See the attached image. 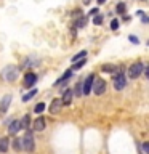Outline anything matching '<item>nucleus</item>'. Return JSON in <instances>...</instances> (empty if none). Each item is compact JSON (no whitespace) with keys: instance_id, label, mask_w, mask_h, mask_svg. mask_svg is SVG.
I'll use <instances>...</instances> for the list:
<instances>
[{"instance_id":"27","label":"nucleus","mask_w":149,"mask_h":154,"mask_svg":"<svg viewBox=\"0 0 149 154\" xmlns=\"http://www.w3.org/2000/svg\"><path fill=\"white\" fill-rule=\"evenodd\" d=\"M147 152H149V144L144 143L143 144V154H147Z\"/></svg>"},{"instance_id":"8","label":"nucleus","mask_w":149,"mask_h":154,"mask_svg":"<svg viewBox=\"0 0 149 154\" xmlns=\"http://www.w3.org/2000/svg\"><path fill=\"white\" fill-rule=\"evenodd\" d=\"M72 96H74V88H66L64 93H62V98H61L62 106H69L72 103Z\"/></svg>"},{"instance_id":"18","label":"nucleus","mask_w":149,"mask_h":154,"mask_svg":"<svg viewBox=\"0 0 149 154\" xmlns=\"http://www.w3.org/2000/svg\"><path fill=\"white\" fill-rule=\"evenodd\" d=\"M13 148H14V151H21V149H23V141H21V138L13 140Z\"/></svg>"},{"instance_id":"4","label":"nucleus","mask_w":149,"mask_h":154,"mask_svg":"<svg viewBox=\"0 0 149 154\" xmlns=\"http://www.w3.org/2000/svg\"><path fill=\"white\" fill-rule=\"evenodd\" d=\"M143 67H144V64L143 63H135V64H132L130 66V69H128V77L130 79H136V77H139L143 74Z\"/></svg>"},{"instance_id":"20","label":"nucleus","mask_w":149,"mask_h":154,"mask_svg":"<svg viewBox=\"0 0 149 154\" xmlns=\"http://www.w3.org/2000/svg\"><path fill=\"white\" fill-rule=\"evenodd\" d=\"M45 108H47L45 103H38V104L35 106V108H34V111H35V114H42L43 111H45Z\"/></svg>"},{"instance_id":"23","label":"nucleus","mask_w":149,"mask_h":154,"mask_svg":"<svg viewBox=\"0 0 149 154\" xmlns=\"http://www.w3.org/2000/svg\"><path fill=\"white\" fill-rule=\"evenodd\" d=\"M125 10H127V7H125L123 3H119V5H117V8H115V11H117L119 14H123V13H125Z\"/></svg>"},{"instance_id":"16","label":"nucleus","mask_w":149,"mask_h":154,"mask_svg":"<svg viewBox=\"0 0 149 154\" xmlns=\"http://www.w3.org/2000/svg\"><path fill=\"white\" fill-rule=\"evenodd\" d=\"M103 71H104V72H111V74H115L119 69H117L114 64H104V66H103Z\"/></svg>"},{"instance_id":"25","label":"nucleus","mask_w":149,"mask_h":154,"mask_svg":"<svg viewBox=\"0 0 149 154\" xmlns=\"http://www.w3.org/2000/svg\"><path fill=\"white\" fill-rule=\"evenodd\" d=\"M111 29H112V31H117L119 29V21L117 19H112V21H111Z\"/></svg>"},{"instance_id":"21","label":"nucleus","mask_w":149,"mask_h":154,"mask_svg":"<svg viewBox=\"0 0 149 154\" xmlns=\"http://www.w3.org/2000/svg\"><path fill=\"white\" fill-rule=\"evenodd\" d=\"M82 58H87V51H85V50H84V51H80V53H77L75 56H72V63L79 61V60H82Z\"/></svg>"},{"instance_id":"22","label":"nucleus","mask_w":149,"mask_h":154,"mask_svg":"<svg viewBox=\"0 0 149 154\" xmlns=\"http://www.w3.org/2000/svg\"><path fill=\"white\" fill-rule=\"evenodd\" d=\"M75 26H77V27H85V26H87V18H85V16L79 18V19H77V23H75Z\"/></svg>"},{"instance_id":"2","label":"nucleus","mask_w":149,"mask_h":154,"mask_svg":"<svg viewBox=\"0 0 149 154\" xmlns=\"http://www.w3.org/2000/svg\"><path fill=\"white\" fill-rule=\"evenodd\" d=\"M23 141V149H26L27 152H32L34 148H35V143H34V135L31 132H26V135L21 138Z\"/></svg>"},{"instance_id":"11","label":"nucleus","mask_w":149,"mask_h":154,"mask_svg":"<svg viewBox=\"0 0 149 154\" xmlns=\"http://www.w3.org/2000/svg\"><path fill=\"white\" fill-rule=\"evenodd\" d=\"M61 108H62V103H61V100L59 98H55L51 101V104H50V112L51 114H58L61 111Z\"/></svg>"},{"instance_id":"13","label":"nucleus","mask_w":149,"mask_h":154,"mask_svg":"<svg viewBox=\"0 0 149 154\" xmlns=\"http://www.w3.org/2000/svg\"><path fill=\"white\" fill-rule=\"evenodd\" d=\"M71 75H72V69H67V71L64 72V74H62V75L59 77V79H58V80L55 82V85H61V84H64V82H67V80L71 79Z\"/></svg>"},{"instance_id":"19","label":"nucleus","mask_w":149,"mask_h":154,"mask_svg":"<svg viewBox=\"0 0 149 154\" xmlns=\"http://www.w3.org/2000/svg\"><path fill=\"white\" fill-rule=\"evenodd\" d=\"M84 64H85V58H82V60H79V61L74 63V66H72V71H77V69H80V67H84Z\"/></svg>"},{"instance_id":"7","label":"nucleus","mask_w":149,"mask_h":154,"mask_svg":"<svg viewBox=\"0 0 149 154\" xmlns=\"http://www.w3.org/2000/svg\"><path fill=\"white\" fill-rule=\"evenodd\" d=\"M35 82H37V75L34 74V72H27L26 75H24V80H23V84L26 88H31V87L35 85Z\"/></svg>"},{"instance_id":"28","label":"nucleus","mask_w":149,"mask_h":154,"mask_svg":"<svg viewBox=\"0 0 149 154\" xmlns=\"http://www.w3.org/2000/svg\"><path fill=\"white\" fill-rule=\"evenodd\" d=\"M98 13H99V10H98V8H93V10L90 11V14H93V16H95V14H98Z\"/></svg>"},{"instance_id":"14","label":"nucleus","mask_w":149,"mask_h":154,"mask_svg":"<svg viewBox=\"0 0 149 154\" xmlns=\"http://www.w3.org/2000/svg\"><path fill=\"white\" fill-rule=\"evenodd\" d=\"M8 148H10V140H8V137L0 138V152H8Z\"/></svg>"},{"instance_id":"1","label":"nucleus","mask_w":149,"mask_h":154,"mask_svg":"<svg viewBox=\"0 0 149 154\" xmlns=\"http://www.w3.org/2000/svg\"><path fill=\"white\" fill-rule=\"evenodd\" d=\"M18 74H19V69L16 66H13V64H8V66H5L3 69H2V79L5 82H14L18 79Z\"/></svg>"},{"instance_id":"3","label":"nucleus","mask_w":149,"mask_h":154,"mask_svg":"<svg viewBox=\"0 0 149 154\" xmlns=\"http://www.w3.org/2000/svg\"><path fill=\"white\" fill-rule=\"evenodd\" d=\"M125 85H127V77H125L123 72H115L114 74V88L115 90H123Z\"/></svg>"},{"instance_id":"6","label":"nucleus","mask_w":149,"mask_h":154,"mask_svg":"<svg viewBox=\"0 0 149 154\" xmlns=\"http://www.w3.org/2000/svg\"><path fill=\"white\" fill-rule=\"evenodd\" d=\"M93 80H95V75L90 74L88 77L85 79V82L82 84V95H88L91 91V85H93Z\"/></svg>"},{"instance_id":"29","label":"nucleus","mask_w":149,"mask_h":154,"mask_svg":"<svg viewBox=\"0 0 149 154\" xmlns=\"http://www.w3.org/2000/svg\"><path fill=\"white\" fill-rule=\"evenodd\" d=\"M96 2H98V5H103V3L106 2V0H96Z\"/></svg>"},{"instance_id":"5","label":"nucleus","mask_w":149,"mask_h":154,"mask_svg":"<svg viewBox=\"0 0 149 154\" xmlns=\"http://www.w3.org/2000/svg\"><path fill=\"white\" fill-rule=\"evenodd\" d=\"M91 91L95 95H103L106 91V82L103 79H96L93 80V85H91Z\"/></svg>"},{"instance_id":"12","label":"nucleus","mask_w":149,"mask_h":154,"mask_svg":"<svg viewBox=\"0 0 149 154\" xmlns=\"http://www.w3.org/2000/svg\"><path fill=\"white\" fill-rule=\"evenodd\" d=\"M19 128H21L19 120H13V122L10 124V127H8V133H10V135H16V133L19 132Z\"/></svg>"},{"instance_id":"26","label":"nucleus","mask_w":149,"mask_h":154,"mask_svg":"<svg viewBox=\"0 0 149 154\" xmlns=\"http://www.w3.org/2000/svg\"><path fill=\"white\" fill-rule=\"evenodd\" d=\"M128 38H130V42H132V43H139V38L136 35H130Z\"/></svg>"},{"instance_id":"15","label":"nucleus","mask_w":149,"mask_h":154,"mask_svg":"<svg viewBox=\"0 0 149 154\" xmlns=\"http://www.w3.org/2000/svg\"><path fill=\"white\" fill-rule=\"evenodd\" d=\"M19 124H21V128H31V117H29V116L26 114L23 117V120H19Z\"/></svg>"},{"instance_id":"30","label":"nucleus","mask_w":149,"mask_h":154,"mask_svg":"<svg viewBox=\"0 0 149 154\" xmlns=\"http://www.w3.org/2000/svg\"><path fill=\"white\" fill-rule=\"evenodd\" d=\"M90 2H91V0H84V3H85V5H88Z\"/></svg>"},{"instance_id":"24","label":"nucleus","mask_w":149,"mask_h":154,"mask_svg":"<svg viewBox=\"0 0 149 154\" xmlns=\"http://www.w3.org/2000/svg\"><path fill=\"white\" fill-rule=\"evenodd\" d=\"M93 23L96 24V26H98V24H101V23H103V16H101V14H95Z\"/></svg>"},{"instance_id":"17","label":"nucleus","mask_w":149,"mask_h":154,"mask_svg":"<svg viewBox=\"0 0 149 154\" xmlns=\"http://www.w3.org/2000/svg\"><path fill=\"white\" fill-rule=\"evenodd\" d=\"M35 95H37V90L34 88V90H31V91H29V93H26V95L23 96V101H24V103H26V101L32 100V98H34V96H35Z\"/></svg>"},{"instance_id":"9","label":"nucleus","mask_w":149,"mask_h":154,"mask_svg":"<svg viewBox=\"0 0 149 154\" xmlns=\"http://www.w3.org/2000/svg\"><path fill=\"white\" fill-rule=\"evenodd\" d=\"M45 127H47V122H45V117H43V116H38L32 124V128L35 130V132H42V130H45Z\"/></svg>"},{"instance_id":"10","label":"nucleus","mask_w":149,"mask_h":154,"mask_svg":"<svg viewBox=\"0 0 149 154\" xmlns=\"http://www.w3.org/2000/svg\"><path fill=\"white\" fill-rule=\"evenodd\" d=\"M10 103H11V96H10V95H5L3 98H2V101H0V116H3V114L8 111Z\"/></svg>"}]
</instances>
